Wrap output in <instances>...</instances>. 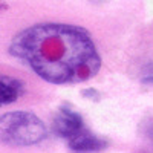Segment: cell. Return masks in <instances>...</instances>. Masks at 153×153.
I'll list each match as a JSON object with an SVG mask.
<instances>
[{"instance_id": "1", "label": "cell", "mask_w": 153, "mask_h": 153, "mask_svg": "<svg viewBox=\"0 0 153 153\" xmlns=\"http://www.w3.org/2000/svg\"><path fill=\"white\" fill-rule=\"evenodd\" d=\"M9 54L52 84H75L94 78L101 57L91 34L66 23H38L20 31Z\"/></svg>"}, {"instance_id": "2", "label": "cell", "mask_w": 153, "mask_h": 153, "mask_svg": "<svg viewBox=\"0 0 153 153\" xmlns=\"http://www.w3.org/2000/svg\"><path fill=\"white\" fill-rule=\"evenodd\" d=\"M48 130L32 112H8L0 117V141L12 147H29L42 143Z\"/></svg>"}, {"instance_id": "3", "label": "cell", "mask_w": 153, "mask_h": 153, "mask_svg": "<svg viewBox=\"0 0 153 153\" xmlns=\"http://www.w3.org/2000/svg\"><path fill=\"white\" fill-rule=\"evenodd\" d=\"M84 129V123L80 113H76L68 106H63L54 118V132L60 136L69 139Z\"/></svg>"}, {"instance_id": "4", "label": "cell", "mask_w": 153, "mask_h": 153, "mask_svg": "<svg viewBox=\"0 0 153 153\" xmlns=\"http://www.w3.org/2000/svg\"><path fill=\"white\" fill-rule=\"evenodd\" d=\"M68 146L74 153H97L104 150L107 143L84 127L76 135L68 139Z\"/></svg>"}, {"instance_id": "5", "label": "cell", "mask_w": 153, "mask_h": 153, "mask_svg": "<svg viewBox=\"0 0 153 153\" xmlns=\"http://www.w3.org/2000/svg\"><path fill=\"white\" fill-rule=\"evenodd\" d=\"M23 91V84L14 76L0 74V107L12 104L19 100Z\"/></svg>"}]
</instances>
